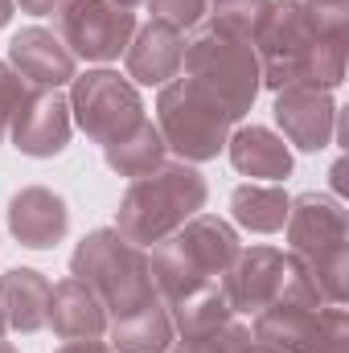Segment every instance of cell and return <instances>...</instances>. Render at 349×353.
<instances>
[{"instance_id":"cell-1","label":"cell","mask_w":349,"mask_h":353,"mask_svg":"<svg viewBox=\"0 0 349 353\" xmlns=\"http://www.w3.org/2000/svg\"><path fill=\"white\" fill-rule=\"evenodd\" d=\"M206 197H210V185L197 173V165L165 161L161 169L136 176L128 185L115 210V230L136 247H157L161 239L181 230L193 214H201Z\"/></svg>"},{"instance_id":"cell-2","label":"cell","mask_w":349,"mask_h":353,"mask_svg":"<svg viewBox=\"0 0 349 353\" xmlns=\"http://www.w3.org/2000/svg\"><path fill=\"white\" fill-rule=\"evenodd\" d=\"M239 230L218 218V214H193L181 230L169 239H161L148 255L152 267V283L161 292V300H177L201 283H214L226 275V267L239 255Z\"/></svg>"},{"instance_id":"cell-3","label":"cell","mask_w":349,"mask_h":353,"mask_svg":"<svg viewBox=\"0 0 349 353\" xmlns=\"http://www.w3.org/2000/svg\"><path fill=\"white\" fill-rule=\"evenodd\" d=\"M288 251L308 267L325 304H346L349 292V218L337 197L300 193L288 205Z\"/></svg>"},{"instance_id":"cell-4","label":"cell","mask_w":349,"mask_h":353,"mask_svg":"<svg viewBox=\"0 0 349 353\" xmlns=\"http://www.w3.org/2000/svg\"><path fill=\"white\" fill-rule=\"evenodd\" d=\"M70 275L83 279L99 296V304L107 308L111 321L123 316V312H136V308H144L161 296L157 283H152L148 251L128 243L115 226L83 234V243L70 255Z\"/></svg>"},{"instance_id":"cell-5","label":"cell","mask_w":349,"mask_h":353,"mask_svg":"<svg viewBox=\"0 0 349 353\" xmlns=\"http://www.w3.org/2000/svg\"><path fill=\"white\" fill-rule=\"evenodd\" d=\"M185 79L197 90H206L235 123L255 107L263 87L259 74V58H255V46L214 29V25H201L189 41H185Z\"/></svg>"},{"instance_id":"cell-6","label":"cell","mask_w":349,"mask_h":353,"mask_svg":"<svg viewBox=\"0 0 349 353\" xmlns=\"http://www.w3.org/2000/svg\"><path fill=\"white\" fill-rule=\"evenodd\" d=\"M251 46H255V58H259L263 87L271 90L312 87L321 21L304 0H271Z\"/></svg>"},{"instance_id":"cell-7","label":"cell","mask_w":349,"mask_h":353,"mask_svg":"<svg viewBox=\"0 0 349 353\" xmlns=\"http://www.w3.org/2000/svg\"><path fill=\"white\" fill-rule=\"evenodd\" d=\"M157 128L165 136V148H173L185 165H201L226 152L235 119L189 79H173L157 94Z\"/></svg>"},{"instance_id":"cell-8","label":"cell","mask_w":349,"mask_h":353,"mask_svg":"<svg viewBox=\"0 0 349 353\" xmlns=\"http://www.w3.org/2000/svg\"><path fill=\"white\" fill-rule=\"evenodd\" d=\"M70 115L94 144H115L128 132H136L144 115V99L132 79H119L115 70H87L70 79Z\"/></svg>"},{"instance_id":"cell-9","label":"cell","mask_w":349,"mask_h":353,"mask_svg":"<svg viewBox=\"0 0 349 353\" xmlns=\"http://www.w3.org/2000/svg\"><path fill=\"white\" fill-rule=\"evenodd\" d=\"M136 33V12L115 0H66L58 8V37L74 62H115Z\"/></svg>"},{"instance_id":"cell-10","label":"cell","mask_w":349,"mask_h":353,"mask_svg":"<svg viewBox=\"0 0 349 353\" xmlns=\"http://www.w3.org/2000/svg\"><path fill=\"white\" fill-rule=\"evenodd\" d=\"M74 132V115H70V99H62L58 90H29L8 123L12 148L33 157V161H50L58 152H66Z\"/></svg>"},{"instance_id":"cell-11","label":"cell","mask_w":349,"mask_h":353,"mask_svg":"<svg viewBox=\"0 0 349 353\" xmlns=\"http://www.w3.org/2000/svg\"><path fill=\"white\" fill-rule=\"evenodd\" d=\"M337 99L333 90L321 87H283L275 90V123L288 140V148L300 152H321L333 144V128H337Z\"/></svg>"},{"instance_id":"cell-12","label":"cell","mask_w":349,"mask_h":353,"mask_svg":"<svg viewBox=\"0 0 349 353\" xmlns=\"http://www.w3.org/2000/svg\"><path fill=\"white\" fill-rule=\"evenodd\" d=\"M283 271H288V251L275 247H239L235 263L226 267L222 288L235 312H259L279 300L283 292Z\"/></svg>"},{"instance_id":"cell-13","label":"cell","mask_w":349,"mask_h":353,"mask_svg":"<svg viewBox=\"0 0 349 353\" xmlns=\"http://www.w3.org/2000/svg\"><path fill=\"white\" fill-rule=\"evenodd\" d=\"M8 230L21 247L29 251H50L66 239L70 230V210L66 201L46 189V185H25L8 197Z\"/></svg>"},{"instance_id":"cell-14","label":"cell","mask_w":349,"mask_h":353,"mask_svg":"<svg viewBox=\"0 0 349 353\" xmlns=\"http://www.w3.org/2000/svg\"><path fill=\"white\" fill-rule=\"evenodd\" d=\"M181 58H185V33L169 21H148L136 25L123 62H128V79L136 87H165L181 74Z\"/></svg>"},{"instance_id":"cell-15","label":"cell","mask_w":349,"mask_h":353,"mask_svg":"<svg viewBox=\"0 0 349 353\" xmlns=\"http://www.w3.org/2000/svg\"><path fill=\"white\" fill-rule=\"evenodd\" d=\"M8 66L37 90H58L79 74L74 70V54L62 46L58 33H50L41 25H29V29H21L8 41Z\"/></svg>"},{"instance_id":"cell-16","label":"cell","mask_w":349,"mask_h":353,"mask_svg":"<svg viewBox=\"0 0 349 353\" xmlns=\"http://www.w3.org/2000/svg\"><path fill=\"white\" fill-rule=\"evenodd\" d=\"M107 308L99 304V296L90 292L83 279L66 275L62 283L50 288V308H46V325L62 337V341H103L107 337Z\"/></svg>"},{"instance_id":"cell-17","label":"cell","mask_w":349,"mask_h":353,"mask_svg":"<svg viewBox=\"0 0 349 353\" xmlns=\"http://www.w3.org/2000/svg\"><path fill=\"white\" fill-rule=\"evenodd\" d=\"M226 157H230V165H235L243 176L271 181V185L288 181V176H292V165H296L288 140L275 136L271 128H259V123L235 128L230 140H226Z\"/></svg>"},{"instance_id":"cell-18","label":"cell","mask_w":349,"mask_h":353,"mask_svg":"<svg viewBox=\"0 0 349 353\" xmlns=\"http://www.w3.org/2000/svg\"><path fill=\"white\" fill-rule=\"evenodd\" d=\"M50 279L33 267H8L0 275V312L12 333H37L46 329V308H50Z\"/></svg>"},{"instance_id":"cell-19","label":"cell","mask_w":349,"mask_h":353,"mask_svg":"<svg viewBox=\"0 0 349 353\" xmlns=\"http://www.w3.org/2000/svg\"><path fill=\"white\" fill-rule=\"evenodd\" d=\"M177 341L173 316L169 304L157 296L152 304L123 312L115 321H107V345L115 353H169V345Z\"/></svg>"},{"instance_id":"cell-20","label":"cell","mask_w":349,"mask_h":353,"mask_svg":"<svg viewBox=\"0 0 349 353\" xmlns=\"http://www.w3.org/2000/svg\"><path fill=\"white\" fill-rule=\"evenodd\" d=\"M251 337L259 345H271L279 353H308L312 337H317V308L304 304H267L255 312V329Z\"/></svg>"},{"instance_id":"cell-21","label":"cell","mask_w":349,"mask_h":353,"mask_svg":"<svg viewBox=\"0 0 349 353\" xmlns=\"http://www.w3.org/2000/svg\"><path fill=\"white\" fill-rule=\"evenodd\" d=\"M165 304H169V316H173L177 337H193V333L218 329V325H226V321L235 316L222 279L201 283V288H193V292H185V296H177V300H165Z\"/></svg>"},{"instance_id":"cell-22","label":"cell","mask_w":349,"mask_h":353,"mask_svg":"<svg viewBox=\"0 0 349 353\" xmlns=\"http://www.w3.org/2000/svg\"><path fill=\"white\" fill-rule=\"evenodd\" d=\"M288 205H292V197L279 185H239L230 193V218H235V226H243L251 234L283 230Z\"/></svg>"},{"instance_id":"cell-23","label":"cell","mask_w":349,"mask_h":353,"mask_svg":"<svg viewBox=\"0 0 349 353\" xmlns=\"http://www.w3.org/2000/svg\"><path fill=\"white\" fill-rule=\"evenodd\" d=\"M165 136H161V128L152 123V119H144L136 132H128L123 140H115V144H107L103 148V161H107V169L119 176H148L152 169H161L165 165Z\"/></svg>"},{"instance_id":"cell-24","label":"cell","mask_w":349,"mask_h":353,"mask_svg":"<svg viewBox=\"0 0 349 353\" xmlns=\"http://www.w3.org/2000/svg\"><path fill=\"white\" fill-rule=\"evenodd\" d=\"M267 4L271 0H214V8H206V12H210L214 29H222V33H230V37H239V41L251 46L263 25Z\"/></svg>"},{"instance_id":"cell-25","label":"cell","mask_w":349,"mask_h":353,"mask_svg":"<svg viewBox=\"0 0 349 353\" xmlns=\"http://www.w3.org/2000/svg\"><path fill=\"white\" fill-rule=\"evenodd\" d=\"M251 341H255L251 329L230 316L218 329H206V333H193V337H177L169 345V353H247Z\"/></svg>"},{"instance_id":"cell-26","label":"cell","mask_w":349,"mask_h":353,"mask_svg":"<svg viewBox=\"0 0 349 353\" xmlns=\"http://www.w3.org/2000/svg\"><path fill=\"white\" fill-rule=\"evenodd\" d=\"M308 353H349V312L341 304L317 308V337Z\"/></svg>"},{"instance_id":"cell-27","label":"cell","mask_w":349,"mask_h":353,"mask_svg":"<svg viewBox=\"0 0 349 353\" xmlns=\"http://www.w3.org/2000/svg\"><path fill=\"white\" fill-rule=\"evenodd\" d=\"M144 4H148L152 21H169L181 33H185L189 25H197V21L206 17V8H210V0H144Z\"/></svg>"},{"instance_id":"cell-28","label":"cell","mask_w":349,"mask_h":353,"mask_svg":"<svg viewBox=\"0 0 349 353\" xmlns=\"http://www.w3.org/2000/svg\"><path fill=\"white\" fill-rule=\"evenodd\" d=\"M25 94H29L25 79L8 62H0V140L8 136V123H12V115H17V107H21Z\"/></svg>"},{"instance_id":"cell-29","label":"cell","mask_w":349,"mask_h":353,"mask_svg":"<svg viewBox=\"0 0 349 353\" xmlns=\"http://www.w3.org/2000/svg\"><path fill=\"white\" fill-rule=\"evenodd\" d=\"M12 4H21V12H29V17H50V12H58L66 0H12Z\"/></svg>"},{"instance_id":"cell-30","label":"cell","mask_w":349,"mask_h":353,"mask_svg":"<svg viewBox=\"0 0 349 353\" xmlns=\"http://www.w3.org/2000/svg\"><path fill=\"white\" fill-rule=\"evenodd\" d=\"M58 353H111V345H103V341H66Z\"/></svg>"},{"instance_id":"cell-31","label":"cell","mask_w":349,"mask_h":353,"mask_svg":"<svg viewBox=\"0 0 349 353\" xmlns=\"http://www.w3.org/2000/svg\"><path fill=\"white\" fill-rule=\"evenodd\" d=\"M312 12H346L349 8V0H304Z\"/></svg>"},{"instance_id":"cell-32","label":"cell","mask_w":349,"mask_h":353,"mask_svg":"<svg viewBox=\"0 0 349 353\" xmlns=\"http://www.w3.org/2000/svg\"><path fill=\"white\" fill-rule=\"evenodd\" d=\"M333 189H346V161L333 165Z\"/></svg>"},{"instance_id":"cell-33","label":"cell","mask_w":349,"mask_h":353,"mask_svg":"<svg viewBox=\"0 0 349 353\" xmlns=\"http://www.w3.org/2000/svg\"><path fill=\"white\" fill-rule=\"evenodd\" d=\"M12 21V0H0V29Z\"/></svg>"},{"instance_id":"cell-34","label":"cell","mask_w":349,"mask_h":353,"mask_svg":"<svg viewBox=\"0 0 349 353\" xmlns=\"http://www.w3.org/2000/svg\"><path fill=\"white\" fill-rule=\"evenodd\" d=\"M247 353H279V350H271V345H259V341H251V345H247Z\"/></svg>"},{"instance_id":"cell-35","label":"cell","mask_w":349,"mask_h":353,"mask_svg":"<svg viewBox=\"0 0 349 353\" xmlns=\"http://www.w3.org/2000/svg\"><path fill=\"white\" fill-rule=\"evenodd\" d=\"M115 4H123V8H136V4H144V0H115Z\"/></svg>"},{"instance_id":"cell-36","label":"cell","mask_w":349,"mask_h":353,"mask_svg":"<svg viewBox=\"0 0 349 353\" xmlns=\"http://www.w3.org/2000/svg\"><path fill=\"white\" fill-rule=\"evenodd\" d=\"M0 353H17V350H12V345H8V341H4V337H0Z\"/></svg>"},{"instance_id":"cell-37","label":"cell","mask_w":349,"mask_h":353,"mask_svg":"<svg viewBox=\"0 0 349 353\" xmlns=\"http://www.w3.org/2000/svg\"><path fill=\"white\" fill-rule=\"evenodd\" d=\"M4 329H8V325H4V312H0V337H4Z\"/></svg>"},{"instance_id":"cell-38","label":"cell","mask_w":349,"mask_h":353,"mask_svg":"<svg viewBox=\"0 0 349 353\" xmlns=\"http://www.w3.org/2000/svg\"><path fill=\"white\" fill-rule=\"evenodd\" d=\"M111 353H115V350H111Z\"/></svg>"}]
</instances>
